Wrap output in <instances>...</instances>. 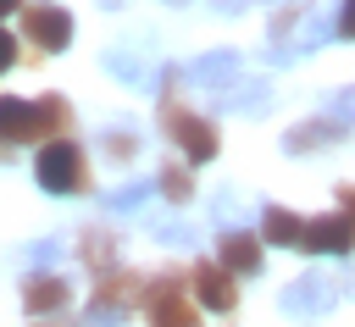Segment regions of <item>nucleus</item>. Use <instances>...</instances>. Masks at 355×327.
<instances>
[{
    "instance_id": "nucleus-13",
    "label": "nucleus",
    "mask_w": 355,
    "mask_h": 327,
    "mask_svg": "<svg viewBox=\"0 0 355 327\" xmlns=\"http://www.w3.org/2000/svg\"><path fill=\"white\" fill-rule=\"evenodd\" d=\"M261 238H266V244H305V227H300L294 211H277V205H272V211L261 216Z\"/></svg>"
},
{
    "instance_id": "nucleus-10",
    "label": "nucleus",
    "mask_w": 355,
    "mask_h": 327,
    "mask_svg": "<svg viewBox=\"0 0 355 327\" xmlns=\"http://www.w3.org/2000/svg\"><path fill=\"white\" fill-rule=\"evenodd\" d=\"M39 127H44V111L33 100H0V133L6 139H28Z\"/></svg>"
},
{
    "instance_id": "nucleus-19",
    "label": "nucleus",
    "mask_w": 355,
    "mask_h": 327,
    "mask_svg": "<svg viewBox=\"0 0 355 327\" xmlns=\"http://www.w3.org/2000/svg\"><path fill=\"white\" fill-rule=\"evenodd\" d=\"M338 33H344V39H355V0H344V6H338Z\"/></svg>"
},
{
    "instance_id": "nucleus-24",
    "label": "nucleus",
    "mask_w": 355,
    "mask_h": 327,
    "mask_svg": "<svg viewBox=\"0 0 355 327\" xmlns=\"http://www.w3.org/2000/svg\"><path fill=\"white\" fill-rule=\"evenodd\" d=\"M100 6H116V0H100Z\"/></svg>"
},
{
    "instance_id": "nucleus-9",
    "label": "nucleus",
    "mask_w": 355,
    "mask_h": 327,
    "mask_svg": "<svg viewBox=\"0 0 355 327\" xmlns=\"http://www.w3.org/2000/svg\"><path fill=\"white\" fill-rule=\"evenodd\" d=\"M194 294H200L205 310H233V299H239L227 266H194Z\"/></svg>"
},
{
    "instance_id": "nucleus-7",
    "label": "nucleus",
    "mask_w": 355,
    "mask_h": 327,
    "mask_svg": "<svg viewBox=\"0 0 355 327\" xmlns=\"http://www.w3.org/2000/svg\"><path fill=\"white\" fill-rule=\"evenodd\" d=\"M189 83H200V89H227V83H239V55L233 50H211V55H200L194 67H189Z\"/></svg>"
},
{
    "instance_id": "nucleus-1",
    "label": "nucleus",
    "mask_w": 355,
    "mask_h": 327,
    "mask_svg": "<svg viewBox=\"0 0 355 327\" xmlns=\"http://www.w3.org/2000/svg\"><path fill=\"white\" fill-rule=\"evenodd\" d=\"M33 177H39V188H50V194H72V188L83 183V155H78L72 144H50V150H39V161H33Z\"/></svg>"
},
{
    "instance_id": "nucleus-5",
    "label": "nucleus",
    "mask_w": 355,
    "mask_h": 327,
    "mask_svg": "<svg viewBox=\"0 0 355 327\" xmlns=\"http://www.w3.org/2000/svg\"><path fill=\"white\" fill-rule=\"evenodd\" d=\"M305 249H316V255H349L355 249V222L349 216H316L305 227Z\"/></svg>"
},
{
    "instance_id": "nucleus-14",
    "label": "nucleus",
    "mask_w": 355,
    "mask_h": 327,
    "mask_svg": "<svg viewBox=\"0 0 355 327\" xmlns=\"http://www.w3.org/2000/svg\"><path fill=\"white\" fill-rule=\"evenodd\" d=\"M322 39H333V11H311V22H305V28H300V39H294V55L316 50Z\"/></svg>"
},
{
    "instance_id": "nucleus-4",
    "label": "nucleus",
    "mask_w": 355,
    "mask_h": 327,
    "mask_svg": "<svg viewBox=\"0 0 355 327\" xmlns=\"http://www.w3.org/2000/svg\"><path fill=\"white\" fill-rule=\"evenodd\" d=\"M283 310L288 316H322V310H333V283L327 277H294L288 288H283Z\"/></svg>"
},
{
    "instance_id": "nucleus-20",
    "label": "nucleus",
    "mask_w": 355,
    "mask_h": 327,
    "mask_svg": "<svg viewBox=\"0 0 355 327\" xmlns=\"http://www.w3.org/2000/svg\"><path fill=\"white\" fill-rule=\"evenodd\" d=\"M11 55H17V44H11V33H0V72L11 67Z\"/></svg>"
},
{
    "instance_id": "nucleus-2",
    "label": "nucleus",
    "mask_w": 355,
    "mask_h": 327,
    "mask_svg": "<svg viewBox=\"0 0 355 327\" xmlns=\"http://www.w3.org/2000/svg\"><path fill=\"white\" fill-rule=\"evenodd\" d=\"M150 327H200L194 305L178 294V272H172V277H161V283L150 288Z\"/></svg>"
},
{
    "instance_id": "nucleus-25",
    "label": "nucleus",
    "mask_w": 355,
    "mask_h": 327,
    "mask_svg": "<svg viewBox=\"0 0 355 327\" xmlns=\"http://www.w3.org/2000/svg\"><path fill=\"white\" fill-rule=\"evenodd\" d=\"M349 205H355V194H349Z\"/></svg>"
},
{
    "instance_id": "nucleus-3",
    "label": "nucleus",
    "mask_w": 355,
    "mask_h": 327,
    "mask_svg": "<svg viewBox=\"0 0 355 327\" xmlns=\"http://www.w3.org/2000/svg\"><path fill=\"white\" fill-rule=\"evenodd\" d=\"M166 133H172V144H183V155H189V161H211V155H216V133H211V122H205V116L172 111V116H166Z\"/></svg>"
},
{
    "instance_id": "nucleus-16",
    "label": "nucleus",
    "mask_w": 355,
    "mask_h": 327,
    "mask_svg": "<svg viewBox=\"0 0 355 327\" xmlns=\"http://www.w3.org/2000/svg\"><path fill=\"white\" fill-rule=\"evenodd\" d=\"M161 244H183V249H194V227H183V222H155L150 227Z\"/></svg>"
},
{
    "instance_id": "nucleus-15",
    "label": "nucleus",
    "mask_w": 355,
    "mask_h": 327,
    "mask_svg": "<svg viewBox=\"0 0 355 327\" xmlns=\"http://www.w3.org/2000/svg\"><path fill=\"white\" fill-rule=\"evenodd\" d=\"M28 310H61L67 305V288L61 283H28V299H22Z\"/></svg>"
},
{
    "instance_id": "nucleus-6",
    "label": "nucleus",
    "mask_w": 355,
    "mask_h": 327,
    "mask_svg": "<svg viewBox=\"0 0 355 327\" xmlns=\"http://www.w3.org/2000/svg\"><path fill=\"white\" fill-rule=\"evenodd\" d=\"M28 39H33L39 50H67V39H72V17L55 11V6H33V11H28Z\"/></svg>"
},
{
    "instance_id": "nucleus-8",
    "label": "nucleus",
    "mask_w": 355,
    "mask_h": 327,
    "mask_svg": "<svg viewBox=\"0 0 355 327\" xmlns=\"http://www.w3.org/2000/svg\"><path fill=\"white\" fill-rule=\"evenodd\" d=\"M216 105L222 111H266L272 105V83L266 78H239V83L216 89Z\"/></svg>"
},
{
    "instance_id": "nucleus-21",
    "label": "nucleus",
    "mask_w": 355,
    "mask_h": 327,
    "mask_svg": "<svg viewBox=\"0 0 355 327\" xmlns=\"http://www.w3.org/2000/svg\"><path fill=\"white\" fill-rule=\"evenodd\" d=\"M244 6H255V0H216V11H227V17H233V11H244Z\"/></svg>"
},
{
    "instance_id": "nucleus-17",
    "label": "nucleus",
    "mask_w": 355,
    "mask_h": 327,
    "mask_svg": "<svg viewBox=\"0 0 355 327\" xmlns=\"http://www.w3.org/2000/svg\"><path fill=\"white\" fill-rule=\"evenodd\" d=\"M161 188H166L172 200H189V194H194V183H189V172H161Z\"/></svg>"
},
{
    "instance_id": "nucleus-11",
    "label": "nucleus",
    "mask_w": 355,
    "mask_h": 327,
    "mask_svg": "<svg viewBox=\"0 0 355 327\" xmlns=\"http://www.w3.org/2000/svg\"><path fill=\"white\" fill-rule=\"evenodd\" d=\"M222 266H227V272H244V277L261 272V244H255L250 233H227V238H222Z\"/></svg>"
},
{
    "instance_id": "nucleus-18",
    "label": "nucleus",
    "mask_w": 355,
    "mask_h": 327,
    "mask_svg": "<svg viewBox=\"0 0 355 327\" xmlns=\"http://www.w3.org/2000/svg\"><path fill=\"white\" fill-rule=\"evenodd\" d=\"M55 249H61V244H55V238H44V244H33L28 255H33V266H50V260H55Z\"/></svg>"
},
{
    "instance_id": "nucleus-12",
    "label": "nucleus",
    "mask_w": 355,
    "mask_h": 327,
    "mask_svg": "<svg viewBox=\"0 0 355 327\" xmlns=\"http://www.w3.org/2000/svg\"><path fill=\"white\" fill-rule=\"evenodd\" d=\"M155 188H161L155 177H133V183H122V188H111V194H105V211H111V216H128V211H139Z\"/></svg>"
},
{
    "instance_id": "nucleus-22",
    "label": "nucleus",
    "mask_w": 355,
    "mask_h": 327,
    "mask_svg": "<svg viewBox=\"0 0 355 327\" xmlns=\"http://www.w3.org/2000/svg\"><path fill=\"white\" fill-rule=\"evenodd\" d=\"M11 11H17V0H0V17H11Z\"/></svg>"
},
{
    "instance_id": "nucleus-23",
    "label": "nucleus",
    "mask_w": 355,
    "mask_h": 327,
    "mask_svg": "<svg viewBox=\"0 0 355 327\" xmlns=\"http://www.w3.org/2000/svg\"><path fill=\"white\" fill-rule=\"evenodd\" d=\"M166 6H183V0H166Z\"/></svg>"
}]
</instances>
